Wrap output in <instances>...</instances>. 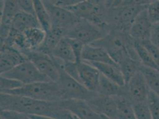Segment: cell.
I'll use <instances>...</instances> for the list:
<instances>
[{
    "label": "cell",
    "instance_id": "1",
    "mask_svg": "<svg viewBox=\"0 0 159 119\" xmlns=\"http://www.w3.org/2000/svg\"><path fill=\"white\" fill-rule=\"evenodd\" d=\"M1 111H12L27 115L43 116L56 119H77L60 101H47L17 95L1 93Z\"/></svg>",
    "mask_w": 159,
    "mask_h": 119
},
{
    "label": "cell",
    "instance_id": "2",
    "mask_svg": "<svg viewBox=\"0 0 159 119\" xmlns=\"http://www.w3.org/2000/svg\"><path fill=\"white\" fill-rule=\"evenodd\" d=\"M92 44L104 48L118 65L128 58H133L139 62L134 47V40L128 32L112 29Z\"/></svg>",
    "mask_w": 159,
    "mask_h": 119
},
{
    "label": "cell",
    "instance_id": "3",
    "mask_svg": "<svg viewBox=\"0 0 159 119\" xmlns=\"http://www.w3.org/2000/svg\"><path fill=\"white\" fill-rule=\"evenodd\" d=\"M6 93L47 101H62L58 83L52 80L23 85L19 89L7 92Z\"/></svg>",
    "mask_w": 159,
    "mask_h": 119
},
{
    "label": "cell",
    "instance_id": "4",
    "mask_svg": "<svg viewBox=\"0 0 159 119\" xmlns=\"http://www.w3.org/2000/svg\"><path fill=\"white\" fill-rule=\"evenodd\" d=\"M147 6H119L107 8L106 23L110 29L128 32L134 20Z\"/></svg>",
    "mask_w": 159,
    "mask_h": 119
},
{
    "label": "cell",
    "instance_id": "5",
    "mask_svg": "<svg viewBox=\"0 0 159 119\" xmlns=\"http://www.w3.org/2000/svg\"><path fill=\"white\" fill-rule=\"evenodd\" d=\"M58 67L60 70V76L57 82L60 88L62 101L80 99L87 101L97 94L87 89L82 83L68 75L60 67Z\"/></svg>",
    "mask_w": 159,
    "mask_h": 119
},
{
    "label": "cell",
    "instance_id": "6",
    "mask_svg": "<svg viewBox=\"0 0 159 119\" xmlns=\"http://www.w3.org/2000/svg\"><path fill=\"white\" fill-rule=\"evenodd\" d=\"M106 33L100 27L87 20L80 19L71 29L66 37L79 40L84 45H90L102 38Z\"/></svg>",
    "mask_w": 159,
    "mask_h": 119
},
{
    "label": "cell",
    "instance_id": "7",
    "mask_svg": "<svg viewBox=\"0 0 159 119\" xmlns=\"http://www.w3.org/2000/svg\"><path fill=\"white\" fill-rule=\"evenodd\" d=\"M1 76L17 80L23 85L51 80L41 73L29 60L17 65L6 73L1 74Z\"/></svg>",
    "mask_w": 159,
    "mask_h": 119
},
{
    "label": "cell",
    "instance_id": "8",
    "mask_svg": "<svg viewBox=\"0 0 159 119\" xmlns=\"http://www.w3.org/2000/svg\"><path fill=\"white\" fill-rule=\"evenodd\" d=\"M43 1L49 15L51 27L64 30L67 33L79 21L80 19L68 9L57 6L46 0Z\"/></svg>",
    "mask_w": 159,
    "mask_h": 119
},
{
    "label": "cell",
    "instance_id": "9",
    "mask_svg": "<svg viewBox=\"0 0 159 119\" xmlns=\"http://www.w3.org/2000/svg\"><path fill=\"white\" fill-rule=\"evenodd\" d=\"M26 55L41 73L51 80L57 82L60 70L51 55L38 51L29 52Z\"/></svg>",
    "mask_w": 159,
    "mask_h": 119
},
{
    "label": "cell",
    "instance_id": "10",
    "mask_svg": "<svg viewBox=\"0 0 159 119\" xmlns=\"http://www.w3.org/2000/svg\"><path fill=\"white\" fill-rule=\"evenodd\" d=\"M128 97L133 103L147 101L150 89L139 70L126 83Z\"/></svg>",
    "mask_w": 159,
    "mask_h": 119
},
{
    "label": "cell",
    "instance_id": "11",
    "mask_svg": "<svg viewBox=\"0 0 159 119\" xmlns=\"http://www.w3.org/2000/svg\"><path fill=\"white\" fill-rule=\"evenodd\" d=\"M19 12L17 0H5L1 4V42L6 40L14 19Z\"/></svg>",
    "mask_w": 159,
    "mask_h": 119
},
{
    "label": "cell",
    "instance_id": "12",
    "mask_svg": "<svg viewBox=\"0 0 159 119\" xmlns=\"http://www.w3.org/2000/svg\"><path fill=\"white\" fill-rule=\"evenodd\" d=\"M1 74L6 73L21 63L29 60L20 50L6 44L1 45Z\"/></svg>",
    "mask_w": 159,
    "mask_h": 119
},
{
    "label": "cell",
    "instance_id": "13",
    "mask_svg": "<svg viewBox=\"0 0 159 119\" xmlns=\"http://www.w3.org/2000/svg\"><path fill=\"white\" fill-rule=\"evenodd\" d=\"M77 66L80 83L89 91L96 93L101 76L98 69L85 61L77 63Z\"/></svg>",
    "mask_w": 159,
    "mask_h": 119
},
{
    "label": "cell",
    "instance_id": "14",
    "mask_svg": "<svg viewBox=\"0 0 159 119\" xmlns=\"http://www.w3.org/2000/svg\"><path fill=\"white\" fill-rule=\"evenodd\" d=\"M152 25L146 8L134 20L129 28V34L134 40H149Z\"/></svg>",
    "mask_w": 159,
    "mask_h": 119
},
{
    "label": "cell",
    "instance_id": "15",
    "mask_svg": "<svg viewBox=\"0 0 159 119\" xmlns=\"http://www.w3.org/2000/svg\"><path fill=\"white\" fill-rule=\"evenodd\" d=\"M63 106L79 119H104L94 111L86 101L66 99L61 101Z\"/></svg>",
    "mask_w": 159,
    "mask_h": 119
},
{
    "label": "cell",
    "instance_id": "16",
    "mask_svg": "<svg viewBox=\"0 0 159 119\" xmlns=\"http://www.w3.org/2000/svg\"><path fill=\"white\" fill-rule=\"evenodd\" d=\"M94 111L108 118L118 119L117 107L112 97L100 95L98 93L92 99L87 101Z\"/></svg>",
    "mask_w": 159,
    "mask_h": 119
},
{
    "label": "cell",
    "instance_id": "17",
    "mask_svg": "<svg viewBox=\"0 0 159 119\" xmlns=\"http://www.w3.org/2000/svg\"><path fill=\"white\" fill-rule=\"evenodd\" d=\"M82 61L90 63L116 64L104 48L92 44L84 46L82 54Z\"/></svg>",
    "mask_w": 159,
    "mask_h": 119
},
{
    "label": "cell",
    "instance_id": "18",
    "mask_svg": "<svg viewBox=\"0 0 159 119\" xmlns=\"http://www.w3.org/2000/svg\"><path fill=\"white\" fill-rule=\"evenodd\" d=\"M34 27H41L36 17L33 14L20 11L14 19L10 32L23 33L27 29Z\"/></svg>",
    "mask_w": 159,
    "mask_h": 119
},
{
    "label": "cell",
    "instance_id": "19",
    "mask_svg": "<svg viewBox=\"0 0 159 119\" xmlns=\"http://www.w3.org/2000/svg\"><path fill=\"white\" fill-rule=\"evenodd\" d=\"M23 33L28 53L38 51L43 44L47 35V32L41 27L28 29Z\"/></svg>",
    "mask_w": 159,
    "mask_h": 119
},
{
    "label": "cell",
    "instance_id": "20",
    "mask_svg": "<svg viewBox=\"0 0 159 119\" xmlns=\"http://www.w3.org/2000/svg\"><path fill=\"white\" fill-rule=\"evenodd\" d=\"M98 95L107 97L128 95L126 86H120L112 80L101 74L96 92Z\"/></svg>",
    "mask_w": 159,
    "mask_h": 119
},
{
    "label": "cell",
    "instance_id": "21",
    "mask_svg": "<svg viewBox=\"0 0 159 119\" xmlns=\"http://www.w3.org/2000/svg\"><path fill=\"white\" fill-rule=\"evenodd\" d=\"M90 63L97 68L101 74L105 76L107 79L112 80L120 86L126 85L125 80L118 64L102 63Z\"/></svg>",
    "mask_w": 159,
    "mask_h": 119
},
{
    "label": "cell",
    "instance_id": "22",
    "mask_svg": "<svg viewBox=\"0 0 159 119\" xmlns=\"http://www.w3.org/2000/svg\"><path fill=\"white\" fill-rule=\"evenodd\" d=\"M66 32L57 28L51 27L47 32L45 40L38 51L51 55L53 49L62 38L66 37Z\"/></svg>",
    "mask_w": 159,
    "mask_h": 119
},
{
    "label": "cell",
    "instance_id": "23",
    "mask_svg": "<svg viewBox=\"0 0 159 119\" xmlns=\"http://www.w3.org/2000/svg\"><path fill=\"white\" fill-rule=\"evenodd\" d=\"M113 97L116 104L118 119H137L133 102L128 95Z\"/></svg>",
    "mask_w": 159,
    "mask_h": 119
},
{
    "label": "cell",
    "instance_id": "24",
    "mask_svg": "<svg viewBox=\"0 0 159 119\" xmlns=\"http://www.w3.org/2000/svg\"><path fill=\"white\" fill-rule=\"evenodd\" d=\"M51 56L64 62H76L72 48L66 37L60 40L53 49Z\"/></svg>",
    "mask_w": 159,
    "mask_h": 119
},
{
    "label": "cell",
    "instance_id": "25",
    "mask_svg": "<svg viewBox=\"0 0 159 119\" xmlns=\"http://www.w3.org/2000/svg\"><path fill=\"white\" fill-rule=\"evenodd\" d=\"M34 14L40 25L46 31L51 28L49 15L43 0H33Z\"/></svg>",
    "mask_w": 159,
    "mask_h": 119
},
{
    "label": "cell",
    "instance_id": "26",
    "mask_svg": "<svg viewBox=\"0 0 159 119\" xmlns=\"http://www.w3.org/2000/svg\"><path fill=\"white\" fill-rule=\"evenodd\" d=\"M139 70L144 75L150 91L159 96V70L141 64Z\"/></svg>",
    "mask_w": 159,
    "mask_h": 119
},
{
    "label": "cell",
    "instance_id": "27",
    "mask_svg": "<svg viewBox=\"0 0 159 119\" xmlns=\"http://www.w3.org/2000/svg\"><path fill=\"white\" fill-rule=\"evenodd\" d=\"M134 47L141 65L148 68L158 70L152 57L145 46L139 41L134 40Z\"/></svg>",
    "mask_w": 159,
    "mask_h": 119
},
{
    "label": "cell",
    "instance_id": "28",
    "mask_svg": "<svg viewBox=\"0 0 159 119\" xmlns=\"http://www.w3.org/2000/svg\"><path fill=\"white\" fill-rule=\"evenodd\" d=\"M140 65L141 63L139 61L133 58H128L119 64V66L123 74L126 85L133 76L139 71Z\"/></svg>",
    "mask_w": 159,
    "mask_h": 119
},
{
    "label": "cell",
    "instance_id": "29",
    "mask_svg": "<svg viewBox=\"0 0 159 119\" xmlns=\"http://www.w3.org/2000/svg\"><path fill=\"white\" fill-rule=\"evenodd\" d=\"M1 93H6L19 89L23 84L17 80L1 76L0 77Z\"/></svg>",
    "mask_w": 159,
    "mask_h": 119
},
{
    "label": "cell",
    "instance_id": "30",
    "mask_svg": "<svg viewBox=\"0 0 159 119\" xmlns=\"http://www.w3.org/2000/svg\"><path fill=\"white\" fill-rule=\"evenodd\" d=\"M137 119H152L147 101L133 103Z\"/></svg>",
    "mask_w": 159,
    "mask_h": 119
},
{
    "label": "cell",
    "instance_id": "31",
    "mask_svg": "<svg viewBox=\"0 0 159 119\" xmlns=\"http://www.w3.org/2000/svg\"><path fill=\"white\" fill-rule=\"evenodd\" d=\"M152 119H159V96L152 91L149 93L147 99Z\"/></svg>",
    "mask_w": 159,
    "mask_h": 119
},
{
    "label": "cell",
    "instance_id": "32",
    "mask_svg": "<svg viewBox=\"0 0 159 119\" xmlns=\"http://www.w3.org/2000/svg\"><path fill=\"white\" fill-rule=\"evenodd\" d=\"M66 38L68 39V40L72 48L73 53L75 57L76 63H80L82 61V54L84 48L86 45H84L83 42L79 40L67 37Z\"/></svg>",
    "mask_w": 159,
    "mask_h": 119
},
{
    "label": "cell",
    "instance_id": "33",
    "mask_svg": "<svg viewBox=\"0 0 159 119\" xmlns=\"http://www.w3.org/2000/svg\"><path fill=\"white\" fill-rule=\"evenodd\" d=\"M147 11L152 23L159 22V0H156L148 5Z\"/></svg>",
    "mask_w": 159,
    "mask_h": 119
},
{
    "label": "cell",
    "instance_id": "34",
    "mask_svg": "<svg viewBox=\"0 0 159 119\" xmlns=\"http://www.w3.org/2000/svg\"><path fill=\"white\" fill-rule=\"evenodd\" d=\"M144 46L146 47L152 57L155 64L158 68L159 70V49L156 46H154L152 43L150 41V40H144L142 41H139Z\"/></svg>",
    "mask_w": 159,
    "mask_h": 119
},
{
    "label": "cell",
    "instance_id": "35",
    "mask_svg": "<svg viewBox=\"0 0 159 119\" xmlns=\"http://www.w3.org/2000/svg\"><path fill=\"white\" fill-rule=\"evenodd\" d=\"M1 117L4 119H32L29 115L12 111H1Z\"/></svg>",
    "mask_w": 159,
    "mask_h": 119
},
{
    "label": "cell",
    "instance_id": "36",
    "mask_svg": "<svg viewBox=\"0 0 159 119\" xmlns=\"http://www.w3.org/2000/svg\"><path fill=\"white\" fill-rule=\"evenodd\" d=\"M20 11L34 15L33 0H17Z\"/></svg>",
    "mask_w": 159,
    "mask_h": 119
},
{
    "label": "cell",
    "instance_id": "37",
    "mask_svg": "<svg viewBox=\"0 0 159 119\" xmlns=\"http://www.w3.org/2000/svg\"><path fill=\"white\" fill-rule=\"evenodd\" d=\"M46 1H48L57 6L68 8L79 4L80 2L84 0H46Z\"/></svg>",
    "mask_w": 159,
    "mask_h": 119
},
{
    "label": "cell",
    "instance_id": "38",
    "mask_svg": "<svg viewBox=\"0 0 159 119\" xmlns=\"http://www.w3.org/2000/svg\"><path fill=\"white\" fill-rule=\"evenodd\" d=\"M149 40L154 46L159 49V22L152 23Z\"/></svg>",
    "mask_w": 159,
    "mask_h": 119
},
{
    "label": "cell",
    "instance_id": "39",
    "mask_svg": "<svg viewBox=\"0 0 159 119\" xmlns=\"http://www.w3.org/2000/svg\"><path fill=\"white\" fill-rule=\"evenodd\" d=\"M156 0H123L120 6H147Z\"/></svg>",
    "mask_w": 159,
    "mask_h": 119
},
{
    "label": "cell",
    "instance_id": "40",
    "mask_svg": "<svg viewBox=\"0 0 159 119\" xmlns=\"http://www.w3.org/2000/svg\"><path fill=\"white\" fill-rule=\"evenodd\" d=\"M87 1H89L93 2L96 5H98V6L106 7L107 0H87Z\"/></svg>",
    "mask_w": 159,
    "mask_h": 119
},
{
    "label": "cell",
    "instance_id": "41",
    "mask_svg": "<svg viewBox=\"0 0 159 119\" xmlns=\"http://www.w3.org/2000/svg\"><path fill=\"white\" fill-rule=\"evenodd\" d=\"M32 119H56L51 117L43 116H35V115H29Z\"/></svg>",
    "mask_w": 159,
    "mask_h": 119
},
{
    "label": "cell",
    "instance_id": "42",
    "mask_svg": "<svg viewBox=\"0 0 159 119\" xmlns=\"http://www.w3.org/2000/svg\"><path fill=\"white\" fill-rule=\"evenodd\" d=\"M115 0H107V2H106V7L107 8H110L111 7H112L115 2Z\"/></svg>",
    "mask_w": 159,
    "mask_h": 119
},
{
    "label": "cell",
    "instance_id": "43",
    "mask_svg": "<svg viewBox=\"0 0 159 119\" xmlns=\"http://www.w3.org/2000/svg\"><path fill=\"white\" fill-rule=\"evenodd\" d=\"M123 1V0H115L112 6L113 7H116V6H119L120 4L122 3V2Z\"/></svg>",
    "mask_w": 159,
    "mask_h": 119
},
{
    "label": "cell",
    "instance_id": "44",
    "mask_svg": "<svg viewBox=\"0 0 159 119\" xmlns=\"http://www.w3.org/2000/svg\"><path fill=\"white\" fill-rule=\"evenodd\" d=\"M102 117H103V119H110V118H108V117H107L106 116H103V115H102Z\"/></svg>",
    "mask_w": 159,
    "mask_h": 119
},
{
    "label": "cell",
    "instance_id": "45",
    "mask_svg": "<svg viewBox=\"0 0 159 119\" xmlns=\"http://www.w3.org/2000/svg\"><path fill=\"white\" fill-rule=\"evenodd\" d=\"M5 0H1V4H2V3H3L4 2V1Z\"/></svg>",
    "mask_w": 159,
    "mask_h": 119
},
{
    "label": "cell",
    "instance_id": "46",
    "mask_svg": "<svg viewBox=\"0 0 159 119\" xmlns=\"http://www.w3.org/2000/svg\"><path fill=\"white\" fill-rule=\"evenodd\" d=\"M1 119H2V118H1Z\"/></svg>",
    "mask_w": 159,
    "mask_h": 119
},
{
    "label": "cell",
    "instance_id": "47",
    "mask_svg": "<svg viewBox=\"0 0 159 119\" xmlns=\"http://www.w3.org/2000/svg\"><path fill=\"white\" fill-rule=\"evenodd\" d=\"M77 119H78V118H77Z\"/></svg>",
    "mask_w": 159,
    "mask_h": 119
}]
</instances>
